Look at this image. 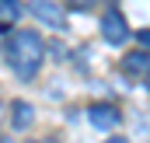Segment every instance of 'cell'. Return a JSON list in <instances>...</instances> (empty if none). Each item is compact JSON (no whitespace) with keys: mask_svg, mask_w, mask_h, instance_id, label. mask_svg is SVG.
<instances>
[{"mask_svg":"<svg viewBox=\"0 0 150 143\" xmlns=\"http://www.w3.org/2000/svg\"><path fill=\"white\" fill-rule=\"evenodd\" d=\"M7 59H11V67L18 77H35L38 67H42V59H45V42L38 32H14V35L7 38Z\"/></svg>","mask_w":150,"mask_h":143,"instance_id":"1","label":"cell"},{"mask_svg":"<svg viewBox=\"0 0 150 143\" xmlns=\"http://www.w3.org/2000/svg\"><path fill=\"white\" fill-rule=\"evenodd\" d=\"M28 11L49 28H67V14H63V7L56 0H28Z\"/></svg>","mask_w":150,"mask_h":143,"instance_id":"2","label":"cell"},{"mask_svg":"<svg viewBox=\"0 0 150 143\" xmlns=\"http://www.w3.org/2000/svg\"><path fill=\"white\" fill-rule=\"evenodd\" d=\"M101 35H105V42H112V45L126 42L129 25H126V18H122L119 11H105V18H101Z\"/></svg>","mask_w":150,"mask_h":143,"instance_id":"3","label":"cell"},{"mask_svg":"<svg viewBox=\"0 0 150 143\" xmlns=\"http://www.w3.org/2000/svg\"><path fill=\"white\" fill-rule=\"evenodd\" d=\"M87 119H91L94 129H115V126L122 122V115H119V108H115V105H91Z\"/></svg>","mask_w":150,"mask_h":143,"instance_id":"4","label":"cell"},{"mask_svg":"<svg viewBox=\"0 0 150 143\" xmlns=\"http://www.w3.org/2000/svg\"><path fill=\"white\" fill-rule=\"evenodd\" d=\"M35 122V108L28 105V101H14L11 105V126L14 129H28Z\"/></svg>","mask_w":150,"mask_h":143,"instance_id":"5","label":"cell"},{"mask_svg":"<svg viewBox=\"0 0 150 143\" xmlns=\"http://www.w3.org/2000/svg\"><path fill=\"white\" fill-rule=\"evenodd\" d=\"M21 18V0H0V28H14Z\"/></svg>","mask_w":150,"mask_h":143,"instance_id":"6","label":"cell"},{"mask_svg":"<svg viewBox=\"0 0 150 143\" xmlns=\"http://www.w3.org/2000/svg\"><path fill=\"white\" fill-rule=\"evenodd\" d=\"M122 70L126 73H147L150 70V56L140 49V52H129L126 59H122Z\"/></svg>","mask_w":150,"mask_h":143,"instance_id":"7","label":"cell"},{"mask_svg":"<svg viewBox=\"0 0 150 143\" xmlns=\"http://www.w3.org/2000/svg\"><path fill=\"white\" fill-rule=\"evenodd\" d=\"M70 4H74L77 11H91V7H94V4H101V0H70Z\"/></svg>","mask_w":150,"mask_h":143,"instance_id":"8","label":"cell"},{"mask_svg":"<svg viewBox=\"0 0 150 143\" xmlns=\"http://www.w3.org/2000/svg\"><path fill=\"white\" fill-rule=\"evenodd\" d=\"M140 42H143V49H150V28H147V32H140Z\"/></svg>","mask_w":150,"mask_h":143,"instance_id":"9","label":"cell"},{"mask_svg":"<svg viewBox=\"0 0 150 143\" xmlns=\"http://www.w3.org/2000/svg\"><path fill=\"white\" fill-rule=\"evenodd\" d=\"M108 143H129V140H122V136H112V140H108Z\"/></svg>","mask_w":150,"mask_h":143,"instance_id":"10","label":"cell"},{"mask_svg":"<svg viewBox=\"0 0 150 143\" xmlns=\"http://www.w3.org/2000/svg\"><path fill=\"white\" fill-rule=\"evenodd\" d=\"M32 143H52V140H32Z\"/></svg>","mask_w":150,"mask_h":143,"instance_id":"11","label":"cell"},{"mask_svg":"<svg viewBox=\"0 0 150 143\" xmlns=\"http://www.w3.org/2000/svg\"><path fill=\"white\" fill-rule=\"evenodd\" d=\"M0 143H11V140H0Z\"/></svg>","mask_w":150,"mask_h":143,"instance_id":"12","label":"cell"},{"mask_svg":"<svg viewBox=\"0 0 150 143\" xmlns=\"http://www.w3.org/2000/svg\"><path fill=\"white\" fill-rule=\"evenodd\" d=\"M147 80H150V70H147Z\"/></svg>","mask_w":150,"mask_h":143,"instance_id":"13","label":"cell"},{"mask_svg":"<svg viewBox=\"0 0 150 143\" xmlns=\"http://www.w3.org/2000/svg\"><path fill=\"white\" fill-rule=\"evenodd\" d=\"M0 112H4V108H0Z\"/></svg>","mask_w":150,"mask_h":143,"instance_id":"14","label":"cell"}]
</instances>
